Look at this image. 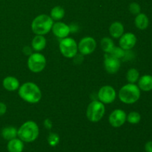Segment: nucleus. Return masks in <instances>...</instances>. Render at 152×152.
I'll return each mask as SVG.
<instances>
[{
    "label": "nucleus",
    "mask_w": 152,
    "mask_h": 152,
    "mask_svg": "<svg viewBox=\"0 0 152 152\" xmlns=\"http://www.w3.org/2000/svg\"><path fill=\"white\" fill-rule=\"evenodd\" d=\"M18 94L21 99L28 103H37L41 100L42 92L40 88L35 83L28 82L19 86Z\"/></svg>",
    "instance_id": "nucleus-1"
},
{
    "label": "nucleus",
    "mask_w": 152,
    "mask_h": 152,
    "mask_svg": "<svg viewBox=\"0 0 152 152\" xmlns=\"http://www.w3.org/2000/svg\"><path fill=\"white\" fill-rule=\"evenodd\" d=\"M39 134L38 125L32 120L24 123L17 130V137L24 142H32L37 139Z\"/></svg>",
    "instance_id": "nucleus-2"
},
{
    "label": "nucleus",
    "mask_w": 152,
    "mask_h": 152,
    "mask_svg": "<svg viewBox=\"0 0 152 152\" xmlns=\"http://www.w3.org/2000/svg\"><path fill=\"white\" fill-rule=\"evenodd\" d=\"M140 89L136 84L128 83L119 91L118 96L120 100L125 104H134L140 98Z\"/></svg>",
    "instance_id": "nucleus-3"
},
{
    "label": "nucleus",
    "mask_w": 152,
    "mask_h": 152,
    "mask_svg": "<svg viewBox=\"0 0 152 152\" xmlns=\"http://www.w3.org/2000/svg\"><path fill=\"white\" fill-rule=\"evenodd\" d=\"M53 20L50 16L40 14L33 20L31 23L32 31L37 35H45L51 31Z\"/></svg>",
    "instance_id": "nucleus-4"
},
{
    "label": "nucleus",
    "mask_w": 152,
    "mask_h": 152,
    "mask_svg": "<svg viewBox=\"0 0 152 152\" xmlns=\"http://www.w3.org/2000/svg\"><path fill=\"white\" fill-rule=\"evenodd\" d=\"M105 113V107L99 100H94L88 105L86 117L89 121L97 123L102 119Z\"/></svg>",
    "instance_id": "nucleus-5"
},
{
    "label": "nucleus",
    "mask_w": 152,
    "mask_h": 152,
    "mask_svg": "<svg viewBox=\"0 0 152 152\" xmlns=\"http://www.w3.org/2000/svg\"><path fill=\"white\" fill-rule=\"evenodd\" d=\"M59 48L61 53L66 58H74L78 52V45L77 42L71 37L61 39Z\"/></svg>",
    "instance_id": "nucleus-6"
},
{
    "label": "nucleus",
    "mask_w": 152,
    "mask_h": 152,
    "mask_svg": "<svg viewBox=\"0 0 152 152\" xmlns=\"http://www.w3.org/2000/svg\"><path fill=\"white\" fill-rule=\"evenodd\" d=\"M46 58L40 53H33L28 59V67L33 73H39L46 67Z\"/></svg>",
    "instance_id": "nucleus-7"
},
{
    "label": "nucleus",
    "mask_w": 152,
    "mask_h": 152,
    "mask_svg": "<svg viewBox=\"0 0 152 152\" xmlns=\"http://www.w3.org/2000/svg\"><path fill=\"white\" fill-rule=\"evenodd\" d=\"M117 97L116 91L112 86H104L99 90L98 98L103 104L112 103Z\"/></svg>",
    "instance_id": "nucleus-8"
},
{
    "label": "nucleus",
    "mask_w": 152,
    "mask_h": 152,
    "mask_svg": "<svg viewBox=\"0 0 152 152\" xmlns=\"http://www.w3.org/2000/svg\"><path fill=\"white\" fill-rule=\"evenodd\" d=\"M96 48V42L93 37H86L82 39L78 44V50L83 55H89Z\"/></svg>",
    "instance_id": "nucleus-9"
},
{
    "label": "nucleus",
    "mask_w": 152,
    "mask_h": 152,
    "mask_svg": "<svg viewBox=\"0 0 152 152\" xmlns=\"http://www.w3.org/2000/svg\"><path fill=\"white\" fill-rule=\"evenodd\" d=\"M127 114L123 110L115 109L111 112L108 117V122L110 125L114 128L121 127L126 121Z\"/></svg>",
    "instance_id": "nucleus-10"
},
{
    "label": "nucleus",
    "mask_w": 152,
    "mask_h": 152,
    "mask_svg": "<svg viewBox=\"0 0 152 152\" xmlns=\"http://www.w3.org/2000/svg\"><path fill=\"white\" fill-rule=\"evenodd\" d=\"M121 66L120 59H116L111 55L106 53L105 54V59H104V67L105 69L108 74H116L120 70Z\"/></svg>",
    "instance_id": "nucleus-11"
},
{
    "label": "nucleus",
    "mask_w": 152,
    "mask_h": 152,
    "mask_svg": "<svg viewBox=\"0 0 152 152\" xmlns=\"http://www.w3.org/2000/svg\"><path fill=\"white\" fill-rule=\"evenodd\" d=\"M137 43V37L133 33H126L120 38L119 45L125 50H129L133 48Z\"/></svg>",
    "instance_id": "nucleus-12"
},
{
    "label": "nucleus",
    "mask_w": 152,
    "mask_h": 152,
    "mask_svg": "<svg viewBox=\"0 0 152 152\" xmlns=\"http://www.w3.org/2000/svg\"><path fill=\"white\" fill-rule=\"evenodd\" d=\"M51 30L54 36L59 39L68 37V36L71 33L70 27L62 22H57L56 23H53Z\"/></svg>",
    "instance_id": "nucleus-13"
},
{
    "label": "nucleus",
    "mask_w": 152,
    "mask_h": 152,
    "mask_svg": "<svg viewBox=\"0 0 152 152\" xmlns=\"http://www.w3.org/2000/svg\"><path fill=\"white\" fill-rule=\"evenodd\" d=\"M2 86L5 90L8 91H14L19 89V82L16 77L8 76L3 80Z\"/></svg>",
    "instance_id": "nucleus-14"
},
{
    "label": "nucleus",
    "mask_w": 152,
    "mask_h": 152,
    "mask_svg": "<svg viewBox=\"0 0 152 152\" xmlns=\"http://www.w3.org/2000/svg\"><path fill=\"white\" fill-rule=\"evenodd\" d=\"M137 83V86L140 91L148 92L152 90V76L150 74H145L140 77Z\"/></svg>",
    "instance_id": "nucleus-15"
},
{
    "label": "nucleus",
    "mask_w": 152,
    "mask_h": 152,
    "mask_svg": "<svg viewBox=\"0 0 152 152\" xmlns=\"http://www.w3.org/2000/svg\"><path fill=\"white\" fill-rule=\"evenodd\" d=\"M110 35L114 39H118L124 34V25L120 22H114L109 28Z\"/></svg>",
    "instance_id": "nucleus-16"
},
{
    "label": "nucleus",
    "mask_w": 152,
    "mask_h": 152,
    "mask_svg": "<svg viewBox=\"0 0 152 152\" xmlns=\"http://www.w3.org/2000/svg\"><path fill=\"white\" fill-rule=\"evenodd\" d=\"M8 152H22L24 149V142L19 138H14L8 141L7 145Z\"/></svg>",
    "instance_id": "nucleus-17"
},
{
    "label": "nucleus",
    "mask_w": 152,
    "mask_h": 152,
    "mask_svg": "<svg viewBox=\"0 0 152 152\" xmlns=\"http://www.w3.org/2000/svg\"><path fill=\"white\" fill-rule=\"evenodd\" d=\"M134 24L138 29L143 31V30L147 29V28L149 25V19L146 14L140 13L135 17Z\"/></svg>",
    "instance_id": "nucleus-18"
},
{
    "label": "nucleus",
    "mask_w": 152,
    "mask_h": 152,
    "mask_svg": "<svg viewBox=\"0 0 152 152\" xmlns=\"http://www.w3.org/2000/svg\"><path fill=\"white\" fill-rule=\"evenodd\" d=\"M46 44H47L46 39L42 35H37L36 37H34L32 42H31L32 48L35 51H41V50H42L43 49L45 48Z\"/></svg>",
    "instance_id": "nucleus-19"
},
{
    "label": "nucleus",
    "mask_w": 152,
    "mask_h": 152,
    "mask_svg": "<svg viewBox=\"0 0 152 152\" xmlns=\"http://www.w3.org/2000/svg\"><path fill=\"white\" fill-rule=\"evenodd\" d=\"M17 130L13 126H7L1 130V137L6 140L9 141L17 137Z\"/></svg>",
    "instance_id": "nucleus-20"
},
{
    "label": "nucleus",
    "mask_w": 152,
    "mask_h": 152,
    "mask_svg": "<svg viewBox=\"0 0 152 152\" xmlns=\"http://www.w3.org/2000/svg\"><path fill=\"white\" fill-rule=\"evenodd\" d=\"M65 10L61 6H55L50 10V16L53 20L59 21L63 19L65 16Z\"/></svg>",
    "instance_id": "nucleus-21"
},
{
    "label": "nucleus",
    "mask_w": 152,
    "mask_h": 152,
    "mask_svg": "<svg viewBox=\"0 0 152 152\" xmlns=\"http://www.w3.org/2000/svg\"><path fill=\"white\" fill-rule=\"evenodd\" d=\"M101 48L105 53H109L114 47V41L109 37H104L101 40Z\"/></svg>",
    "instance_id": "nucleus-22"
},
{
    "label": "nucleus",
    "mask_w": 152,
    "mask_h": 152,
    "mask_svg": "<svg viewBox=\"0 0 152 152\" xmlns=\"http://www.w3.org/2000/svg\"><path fill=\"white\" fill-rule=\"evenodd\" d=\"M140 78V73L137 69L136 68H130L127 71L126 74V80L129 82V83H135L138 81Z\"/></svg>",
    "instance_id": "nucleus-23"
},
{
    "label": "nucleus",
    "mask_w": 152,
    "mask_h": 152,
    "mask_svg": "<svg viewBox=\"0 0 152 152\" xmlns=\"http://www.w3.org/2000/svg\"><path fill=\"white\" fill-rule=\"evenodd\" d=\"M141 120V115L140 113L137 111H132L129 113L126 117V121L129 122L130 124L136 125L140 122Z\"/></svg>",
    "instance_id": "nucleus-24"
},
{
    "label": "nucleus",
    "mask_w": 152,
    "mask_h": 152,
    "mask_svg": "<svg viewBox=\"0 0 152 152\" xmlns=\"http://www.w3.org/2000/svg\"><path fill=\"white\" fill-rule=\"evenodd\" d=\"M108 54H110L111 56L116 58V59H120L122 58L125 57V56H126V50H123L120 47H115L114 46L112 50H111V51Z\"/></svg>",
    "instance_id": "nucleus-25"
},
{
    "label": "nucleus",
    "mask_w": 152,
    "mask_h": 152,
    "mask_svg": "<svg viewBox=\"0 0 152 152\" xmlns=\"http://www.w3.org/2000/svg\"><path fill=\"white\" fill-rule=\"evenodd\" d=\"M48 142L50 146H56L59 142V136L56 133H50L48 137Z\"/></svg>",
    "instance_id": "nucleus-26"
},
{
    "label": "nucleus",
    "mask_w": 152,
    "mask_h": 152,
    "mask_svg": "<svg viewBox=\"0 0 152 152\" xmlns=\"http://www.w3.org/2000/svg\"><path fill=\"white\" fill-rule=\"evenodd\" d=\"M129 11L132 13L133 15H137L140 13L141 11V7L138 3L137 2H132L129 4Z\"/></svg>",
    "instance_id": "nucleus-27"
},
{
    "label": "nucleus",
    "mask_w": 152,
    "mask_h": 152,
    "mask_svg": "<svg viewBox=\"0 0 152 152\" xmlns=\"http://www.w3.org/2000/svg\"><path fill=\"white\" fill-rule=\"evenodd\" d=\"M7 111V105L4 102H0V117L4 115Z\"/></svg>",
    "instance_id": "nucleus-28"
},
{
    "label": "nucleus",
    "mask_w": 152,
    "mask_h": 152,
    "mask_svg": "<svg viewBox=\"0 0 152 152\" xmlns=\"http://www.w3.org/2000/svg\"><path fill=\"white\" fill-rule=\"evenodd\" d=\"M43 124H44V126L45 128H46L47 129H48V130H50V129H51L52 126H53V124H52V122L50 121L49 119H46V120H45L44 123H43Z\"/></svg>",
    "instance_id": "nucleus-29"
},
{
    "label": "nucleus",
    "mask_w": 152,
    "mask_h": 152,
    "mask_svg": "<svg viewBox=\"0 0 152 152\" xmlns=\"http://www.w3.org/2000/svg\"><path fill=\"white\" fill-rule=\"evenodd\" d=\"M145 151L146 152H152V141H148L145 143Z\"/></svg>",
    "instance_id": "nucleus-30"
},
{
    "label": "nucleus",
    "mask_w": 152,
    "mask_h": 152,
    "mask_svg": "<svg viewBox=\"0 0 152 152\" xmlns=\"http://www.w3.org/2000/svg\"><path fill=\"white\" fill-rule=\"evenodd\" d=\"M23 53H25V55H31L32 54V49L30 47H28V46H25V48H23Z\"/></svg>",
    "instance_id": "nucleus-31"
},
{
    "label": "nucleus",
    "mask_w": 152,
    "mask_h": 152,
    "mask_svg": "<svg viewBox=\"0 0 152 152\" xmlns=\"http://www.w3.org/2000/svg\"><path fill=\"white\" fill-rule=\"evenodd\" d=\"M151 46H152V42H151Z\"/></svg>",
    "instance_id": "nucleus-32"
}]
</instances>
